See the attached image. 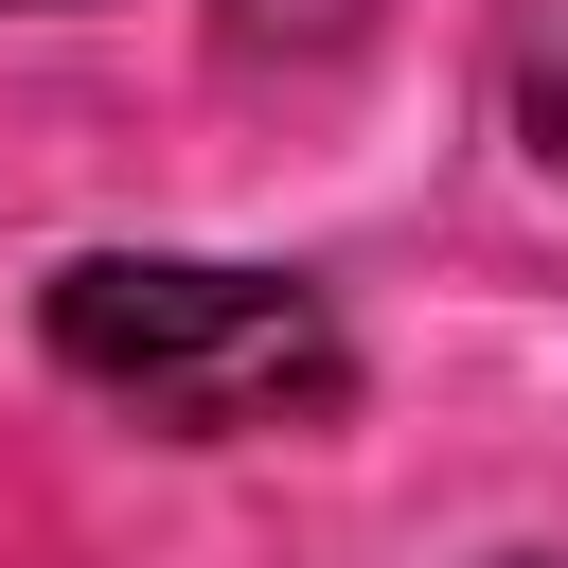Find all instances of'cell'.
<instances>
[{"mask_svg":"<svg viewBox=\"0 0 568 568\" xmlns=\"http://www.w3.org/2000/svg\"><path fill=\"white\" fill-rule=\"evenodd\" d=\"M36 337H53V373H89L106 408H142L160 444H266V426H337L355 408V337L284 266L89 248V266H53Z\"/></svg>","mask_w":568,"mask_h":568,"instance_id":"cell-1","label":"cell"}]
</instances>
